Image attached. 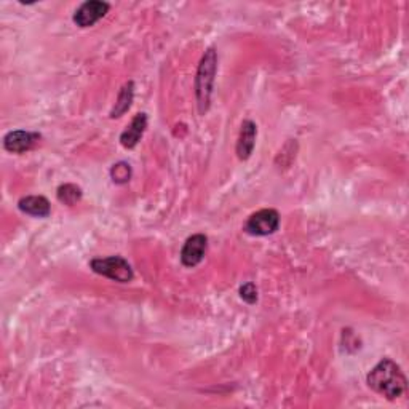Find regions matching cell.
<instances>
[{"label":"cell","mask_w":409,"mask_h":409,"mask_svg":"<svg viewBox=\"0 0 409 409\" xmlns=\"http://www.w3.org/2000/svg\"><path fill=\"white\" fill-rule=\"evenodd\" d=\"M368 386L387 400H397L406 392V376L391 358L381 360L366 378Z\"/></svg>","instance_id":"obj_1"},{"label":"cell","mask_w":409,"mask_h":409,"mask_svg":"<svg viewBox=\"0 0 409 409\" xmlns=\"http://www.w3.org/2000/svg\"><path fill=\"white\" fill-rule=\"evenodd\" d=\"M218 70V53L214 48H208L198 64L196 77V95L200 114H205L210 107L214 77Z\"/></svg>","instance_id":"obj_2"},{"label":"cell","mask_w":409,"mask_h":409,"mask_svg":"<svg viewBox=\"0 0 409 409\" xmlns=\"http://www.w3.org/2000/svg\"><path fill=\"white\" fill-rule=\"evenodd\" d=\"M90 267L98 275L107 277L110 280L119 283H129L133 280V269L128 264L127 259L122 256H110V257H96L90 262Z\"/></svg>","instance_id":"obj_3"},{"label":"cell","mask_w":409,"mask_h":409,"mask_svg":"<svg viewBox=\"0 0 409 409\" xmlns=\"http://www.w3.org/2000/svg\"><path fill=\"white\" fill-rule=\"evenodd\" d=\"M280 227V214L275 210H261L251 214L245 224V232L255 237H265L275 233Z\"/></svg>","instance_id":"obj_4"},{"label":"cell","mask_w":409,"mask_h":409,"mask_svg":"<svg viewBox=\"0 0 409 409\" xmlns=\"http://www.w3.org/2000/svg\"><path fill=\"white\" fill-rule=\"evenodd\" d=\"M110 5L107 2H102V0H88V2H83L79 9L74 13V23L79 26V28H92L96 23L102 19L109 13Z\"/></svg>","instance_id":"obj_5"},{"label":"cell","mask_w":409,"mask_h":409,"mask_svg":"<svg viewBox=\"0 0 409 409\" xmlns=\"http://www.w3.org/2000/svg\"><path fill=\"white\" fill-rule=\"evenodd\" d=\"M208 248V238L203 233H196L186 240V243L181 250V262L186 267H196L203 261L205 253Z\"/></svg>","instance_id":"obj_6"},{"label":"cell","mask_w":409,"mask_h":409,"mask_svg":"<svg viewBox=\"0 0 409 409\" xmlns=\"http://www.w3.org/2000/svg\"><path fill=\"white\" fill-rule=\"evenodd\" d=\"M38 139H41V134L24 132V129H15V132L5 134L4 147L11 154H24L31 151Z\"/></svg>","instance_id":"obj_7"},{"label":"cell","mask_w":409,"mask_h":409,"mask_svg":"<svg viewBox=\"0 0 409 409\" xmlns=\"http://www.w3.org/2000/svg\"><path fill=\"white\" fill-rule=\"evenodd\" d=\"M256 134L257 127L255 122L245 120L242 123V129H240L238 142H237V155L240 160H248L253 154V149L256 144Z\"/></svg>","instance_id":"obj_8"},{"label":"cell","mask_w":409,"mask_h":409,"mask_svg":"<svg viewBox=\"0 0 409 409\" xmlns=\"http://www.w3.org/2000/svg\"><path fill=\"white\" fill-rule=\"evenodd\" d=\"M147 128V115L144 112L136 114L132 123L127 127L125 132L120 136V142L125 149H133L141 141Z\"/></svg>","instance_id":"obj_9"},{"label":"cell","mask_w":409,"mask_h":409,"mask_svg":"<svg viewBox=\"0 0 409 409\" xmlns=\"http://www.w3.org/2000/svg\"><path fill=\"white\" fill-rule=\"evenodd\" d=\"M19 211H23L24 214H29V216L36 218H48L51 213L50 202L42 196H29L23 197L18 202Z\"/></svg>","instance_id":"obj_10"},{"label":"cell","mask_w":409,"mask_h":409,"mask_svg":"<svg viewBox=\"0 0 409 409\" xmlns=\"http://www.w3.org/2000/svg\"><path fill=\"white\" fill-rule=\"evenodd\" d=\"M133 96H134V83L128 82L122 87L119 98H117L112 112H110V117H112V119H117V117H122L123 114H125L129 109V106H132Z\"/></svg>","instance_id":"obj_11"},{"label":"cell","mask_w":409,"mask_h":409,"mask_svg":"<svg viewBox=\"0 0 409 409\" xmlns=\"http://www.w3.org/2000/svg\"><path fill=\"white\" fill-rule=\"evenodd\" d=\"M56 197L61 203L68 205V206H74L77 202H80L82 189L75 184H63L58 187Z\"/></svg>","instance_id":"obj_12"},{"label":"cell","mask_w":409,"mask_h":409,"mask_svg":"<svg viewBox=\"0 0 409 409\" xmlns=\"http://www.w3.org/2000/svg\"><path fill=\"white\" fill-rule=\"evenodd\" d=\"M110 178L117 184H127L132 178V166L127 161H119V164L110 168Z\"/></svg>","instance_id":"obj_13"},{"label":"cell","mask_w":409,"mask_h":409,"mask_svg":"<svg viewBox=\"0 0 409 409\" xmlns=\"http://www.w3.org/2000/svg\"><path fill=\"white\" fill-rule=\"evenodd\" d=\"M240 296L242 299L248 304H255L257 301V290L255 287V283H245L242 288H240Z\"/></svg>","instance_id":"obj_14"}]
</instances>
